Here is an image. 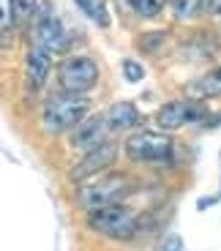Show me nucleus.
I'll return each instance as SVG.
<instances>
[{
    "instance_id": "f257e3e1",
    "label": "nucleus",
    "mask_w": 221,
    "mask_h": 251,
    "mask_svg": "<svg viewBox=\"0 0 221 251\" xmlns=\"http://www.w3.org/2000/svg\"><path fill=\"white\" fill-rule=\"evenodd\" d=\"M134 191V180L128 172H101V175L90 177V180L76 183L74 202L82 210H98L107 205H120L128 194Z\"/></svg>"
},
{
    "instance_id": "f03ea898",
    "label": "nucleus",
    "mask_w": 221,
    "mask_h": 251,
    "mask_svg": "<svg viewBox=\"0 0 221 251\" xmlns=\"http://www.w3.org/2000/svg\"><path fill=\"white\" fill-rule=\"evenodd\" d=\"M90 112V101L85 96L74 93H55L47 99L44 109H41V128L49 137H60V134L71 131L79 120H85Z\"/></svg>"
},
{
    "instance_id": "7ed1b4c3",
    "label": "nucleus",
    "mask_w": 221,
    "mask_h": 251,
    "mask_svg": "<svg viewBox=\"0 0 221 251\" xmlns=\"http://www.w3.org/2000/svg\"><path fill=\"white\" fill-rule=\"evenodd\" d=\"M85 224H88L90 232L112 238V240H134L139 232L137 213H134L131 207H126L123 202L120 205H107V207H98V210H90Z\"/></svg>"
},
{
    "instance_id": "20e7f679",
    "label": "nucleus",
    "mask_w": 221,
    "mask_h": 251,
    "mask_svg": "<svg viewBox=\"0 0 221 251\" xmlns=\"http://www.w3.org/2000/svg\"><path fill=\"white\" fill-rule=\"evenodd\" d=\"M172 137L158 131H131L123 142V151L137 164H164L172 158Z\"/></svg>"
},
{
    "instance_id": "39448f33",
    "label": "nucleus",
    "mask_w": 221,
    "mask_h": 251,
    "mask_svg": "<svg viewBox=\"0 0 221 251\" xmlns=\"http://www.w3.org/2000/svg\"><path fill=\"white\" fill-rule=\"evenodd\" d=\"M33 44L47 50L49 55L69 50V33H66L63 22L52 11L49 3H38L36 11H33Z\"/></svg>"
},
{
    "instance_id": "423d86ee",
    "label": "nucleus",
    "mask_w": 221,
    "mask_h": 251,
    "mask_svg": "<svg viewBox=\"0 0 221 251\" xmlns=\"http://www.w3.org/2000/svg\"><path fill=\"white\" fill-rule=\"evenodd\" d=\"M57 82H60V93L85 96L98 82V66H96L93 57H85V55L69 57L57 69Z\"/></svg>"
},
{
    "instance_id": "0eeeda50",
    "label": "nucleus",
    "mask_w": 221,
    "mask_h": 251,
    "mask_svg": "<svg viewBox=\"0 0 221 251\" xmlns=\"http://www.w3.org/2000/svg\"><path fill=\"white\" fill-rule=\"evenodd\" d=\"M115 161H118V145L107 139V142H101V145H96V148H90V151H85L82 158L69 170V177H71V183L90 180V177L107 172Z\"/></svg>"
},
{
    "instance_id": "6e6552de",
    "label": "nucleus",
    "mask_w": 221,
    "mask_h": 251,
    "mask_svg": "<svg viewBox=\"0 0 221 251\" xmlns=\"http://www.w3.org/2000/svg\"><path fill=\"white\" fill-rule=\"evenodd\" d=\"M208 115V109L199 104L196 99H186V101H170L164 107L158 109L156 115V123L161 131H177L180 126L186 123H196Z\"/></svg>"
},
{
    "instance_id": "1a4fd4ad",
    "label": "nucleus",
    "mask_w": 221,
    "mask_h": 251,
    "mask_svg": "<svg viewBox=\"0 0 221 251\" xmlns=\"http://www.w3.org/2000/svg\"><path fill=\"white\" fill-rule=\"evenodd\" d=\"M107 139H109V126L104 118L88 115L85 120H79V123L71 128V148H76L79 153L90 151V148L107 142Z\"/></svg>"
},
{
    "instance_id": "9d476101",
    "label": "nucleus",
    "mask_w": 221,
    "mask_h": 251,
    "mask_svg": "<svg viewBox=\"0 0 221 251\" xmlns=\"http://www.w3.org/2000/svg\"><path fill=\"white\" fill-rule=\"evenodd\" d=\"M49 69H52V55L33 44L27 50V57H25V85L30 93H38V90L44 88L47 76H49Z\"/></svg>"
},
{
    "instance_id": "9b49d317",
    "label": "nucleus",
    "mask_w": 221,
    "mask_h": 251,
    "mask_svg": "<svg viewBox=\"0 0 221 251\" xmlns=\"http://www.w3.org/2000/svg\"><path fill=\"white\" fill-rule=\"evenodd\" d=\"M107 126L109 131H131L134 126L139 123V109L134 107L131 101H118L107 109Z\"/></svg>"
},
{
    "instance_id": "f8f14e48",
    "label": "nucleus",
    "mask_w": 221,
    "mask_h": 251,
    "mask_svg": "<svg viewBox=\"0 0 221 251\" xmlns=\"http://www.w3.org/2000/svg\"><path fill=\"white\" fill-rule=\"evenodd\" d=\"M219 96H221V66L205 71L199 79L191 82V88H189V99H196V101L219 99Z\"/></svg>"
},
{
    "instance_id": "ddd939ff",
    "label": "nucleus",
    "mask_w": 221,
    "mask_h": 251,
    "mask_svg": "<svg viewBox=\"0 0 221 251\" xmlns=\"http://www.w3.org/2000/svg\"><path fill=\"white\" fill-rule=\"evenodd\" d=\"M76 6L90 22H96L98 27H109L112 25V17H109L107 0H76Z\"/></svg>"
},
{
    "instance_id": "4468645a",
    "label": "nucleus",
    "mask_w": 221,
    "mask_h": 251,
    "mask_svg": "<svg viewBox=\"0 0 221 251\" xmlns=\"http://www.w3.org/2000/svg\"><path fill=\"white\" fill-rule=\"evenodd\" d=\"M170 6L177 22H191L205 8V0H170Z\"/></svg>"
},
{
    "instance_id": "2eb2a0df",
    "label": "nucleus",
    "mask_w": 221,
    "mask_h": 251,
    "mask_svg": "<svg viewBox=\"0 0 221 251\" xmlns=\"http://www.w3.org/2000/svg\"><path fill=\"white\" fill-rule=\"evenodd\" d=\"M167 41H170V33L167 30H153V33L139 36V50L147 52V55H158L167 47Z\"/></svg>"
},
{
    "instance_id": "dca6fc26",
    "label": "nucleus",
    "mask_w": 221,
    "mask_h": 251,
    "mask_svg": "<svg viewBox=\"0 0 221 251\" xmlns=\"http://www.w3.org/2000/svg\"><path fill=\"white\" fill-rule=\"evenodd\" d=\"M128 6L134 8V14L142 19H153L158 17V14L164 11L167 0H128Z\"/></svg>"
},
{
    "instance_id": "f3484780",
    "label": "nucleus",
    "mask_w": 221,
    "mask_h": 251,
    "mask_svg": "<svg viewBox=\"0 0 221 251\" xmlns=\"http://www.w3.org/2000/svg\"><path fill=\"white\" fill-rule=\"evenodd\" d=\"M41 0H11V11H14V22H27L36 11V6Z\"/></svg>"
},
{
    "instance_id": "a211bd4d",
    "label": "nucleus",
    "mask_w": 221,
    "mask_h": 251,
    "mask_svg": "<svg viewBox=\"0 0 221 251\" xmlns=\"http://www.w3.org/2000/svg\"><path fill=\"white\" fill-rule=\"evenodd\" d=\"M14 25H17V22H14L11 0H0V36H3V33H8Z\"/></svg>"
},
{
    "instance_id": "6ab92c4d",
    "label": "nucleus",
    "mask_w": 221,
    "mask_h": 251,
    "mask_svg": "<svg viewBox=\"0 0 221 251\" xmlns=\"http://www.w3.org/2000/svg\"><path fill=\"white\" fill-rule=\"evenodd\" d=\"M123 74L128 82H139L145 76V66H139L137 60H123Z\"/></svg>"
},
{
    "instance_id": "aec40b11",
    "label": "nucleus",
    "mask_w": 221,
    "mask_h": 251,
    "mask_svg": "<svg viewBox=\"0 0 221 251\" xmlns=\"http://www.w3.org/2000/svg\"><path fill=\"white\" fill-rule=\"evenodd\" d=\"M158 251H183L180 235H167V238L161 240V246H158Z\"/></svg>"
},
{
    "instance_id": "412c9836",
    "label": "nucleus",
    "mask_w": 221,
    "mask_h": 251,
    "mask_svg": "<svg viewBox=\"0 0 221 251\" xmlns=\"http://www.w3.org/2000/svg\"><path fill=\"white\" fill-rule=\"evenodd\" d=\"M205 8H208L213 17H221V0H205Z\"/></svg>"
}]
</instances>
